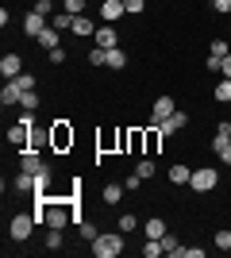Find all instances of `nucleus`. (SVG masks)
<instances>
[{
	"mask_svg": "<svg viewBox=\"0 0 231 258\" xmlns=\"http://www.w3.org/2000/svg\"><path fill=\"white\" fill-rule=\"evenodd\" d=\"M35 224H39V220H35V212H16L8 220V235L16 239V243H27V239H31V231H35Z\"/></svg>",
	"mask_w": 231,
	"mask_h": 258,
	"instance_id": "1",
	"label": "nucleus"
},
{
	"mask_svg": "<svg viewBox=\"0 0 231 258\" xmlns=\"http://www.w3.org/2000/svg\"><path fill=\"white\" fill-rule=\"evenodd\" d=\"M123 250V231H108V235L93 239V254L97 258H116Z\"/></svg>",
	"mask_w": 231,
	"mask_h": 258,
	"instance_id": "2",
	"label": "nucleus"
},
{
	"mask_svg": "<svg viewBox=\"0 0 231 258\" xmlns=\"http://www.w3.org/2000/svg\"><path fill=\"white\" fill-rule=\"evenodd\" d=\"M189 185H193V193H212V189L220 185V173L212 170V166H200V170H193Z\"/></svg>",
	"mask_w": 231,
	"mask_h": 258,
	"instance_id": "3",
	"label": "nucleus"
},
{
	"mask_svg": "<svg viewBox=\"0 0 231 258\" xmlns=\"http://www.w3.org/2000/svg\"><path fill=\"white\" fill-rule=\"evenodd\" d=\"M50 147H54V151H69V147H73L69 119H54V123H50Z\"/></svg>",
	"mask_w": 231,
	"mask_h": 258,
	"instance_id": "4",
	"label": "nucleus"
},
{
	"mask_svg": "<svg viewBox=\"0 0 231 258\" xmlns=\"http://www.w3.org/2000/svg\"><path fill=\"white\" fill-rule=\"evenodd\" d=\"M120 151H127V154H146V131H143V127H131V131H123V143H120Z\"/></svg>",
	"mask_w": 231,
	"mask_h": 258,
	"instance_id": "5",
	"label": "nucleus"
},
{
	"mask_svg": "<svg viewBox=\"0 0 231 258\" xmlns=\"http://www.w3.org/2000/svg\"><path fill=\"white\" fill-rule=\"evenodd\" d=\"M174 112H177V104H174V100H170V97L162 93V97L154 100V108H150V123H162V119H170Z\"/></svg>",
	"mask_w": 231,
	"mask_h": 258,
	"instance_id": "6",
	"label": "nucleus"
},
{
	"mask_svg": "<svg viewBox=\"0 0 231 258\" xmlns=\"http://www.w3.org/2000/svg\"><path fill=\"white\" fill-rule=\"evenodd\" d=\"M0 74H4V81L20 77L23 74V58H20V54H4V58H0Z\"/></svg>",
	"mask_w": 231,
	"mask_h": 258,
	"instance_id": "7",
	"label": "nucleus"
},
{
	"mask_svg": "<svg viewBox=\"0 0 231 258\" xmlns=\"http://www.w3.org/2000/svg\"><path fill=\"white\" fill-rule=\"evenodd\" d=\"M185 123H189V116H185V112H181V108H177V112H174V116H170V119H162V123H154V127H158V131H162V135H166V139H170V135H174V131H181V127H185Z\"/></svg>",
	"mask_w": 231,
	"mask_h": 258,
	"instance_id": "8",
	"label": "nucleus"
},
{
	"mask_svg": "<svg viewBox=\"0 0 231 258\" xmlns=\"http://www.w3.org/2000/svg\"><path fill=\"white\" fill-rule=\"evenodd\" d=\"M43 166H46V162L39 158V151H35V147H27V151L20 154V170H23V173H39Z\"/></svg>",
	"mask_w": 231,
	"mask_h": 258,
	"instance_id": "9",
	"label": "nucleus"
},
{
	"mask_svg": "<svg viewBox=\"0 0 231 258\" xmlns=\"http://www.w3.org/2000/svg\"><path fill=\"white\" fill-rule=\"evenodd\" d=\"M46 27V16H39V12H27V16H23V35H31V39H39V31H43Z\"/></svg>",
	"mask_w": 231,
	"mask_h": 258,
	"instance_id": "10",
	"label": "nucleus"
},
{
	"mask_svg": "<svg viewBox=\"0 0 231 258\" xmlns=\"http://www.w3.org/2000/svg\"><path fill=\"white\" fill-rule=\"evenodd\" d=\"M97 46H104V50H116V46H120V35H116V27H112V23L97 27Z\"/></svg>",
	"mask_w": 231,
	"mask_h": 258,
	"instance_id": "11",
	"label": "nucleus"
},
{
	"mask_svg": "<svg viewBox=\"0 0 231 258\" xmlns=\"http://www.w3.org/2000/svg\"><path fill=\"white\" fill-rule=\"evenodd\" d=\"M123 12H127V8H123V0H104V4H100V20H104V23H116Z\"/></svg>",
	"mask_w": 231,
	"mask_h": 258,
	"instance_id": "12",
	"label": "nucleus"
},
{
	"mask_svg": "<svg viewBox=\"0 0 231 258\" xmlns=\"http://www.w3.org/2000/svg\"><path fill=\"white\" fill-rule=\"evenodd\" d=\"M227 143H231V119H223L220 127H216V139H212V151L220 154L223 147H227Z\"/></svg>",
	"mask_w": 231,
	"mask_h": 258,
	"instance_id": "13",
	"label": "nucleus"
},
{
	"mask_svg": "<svg viewBox=\"0 0 231 258\" xmlns=\"http://www.w3.org/2000/svg\"><path fill=\"white\" fill-rule=\"evenodd\" d=\"M39 46H46V50H54V46H62V39H58V27H50V23H46L43 31H39Z\"/></svg>",
	"mask_w": 231,
	"mask_h": 258,
	"instance_id": "14",
	"label": "nucleus"
},
{
	"mask_svg": "<svg viewBox=\"0 0 231 258\" xmlns=\"http://www.w3.org/2000/svg\"><path fill=\"white\" fill-rule=\"evenodd\" d=\"M166 177H170V181H174V185H189V177H193V170H189V166H181V162H174Z\"/></svg>",
	"mask_w": 231,
	"mask_h": 258,
	"instance_id": "15",
	"label": "nucleus"
},
{
	"mask_svg": "<svg viewBox=\"0 0 231 258\" xmlns=\"http://www.w3.org/2000/svg\"><path fill=\"white\" fill-rule=\"evenodd\" d=\"M162 139H166V135L150 123V127H146V154H158V151H162Z\"/></svg>",
	"mask_w": 231,
	"mask_h": 258,
	"instance_id": "16",
	"label": "nucleus"
},
{
	"mask_svg": "<svg viewBox=\"0 0 231 258\" xmlns=\"http://www.w3.org/2000/svg\"><path fill=\"white\" fill-rule=\"evenodd\" d=\"M73 35H97V23L89 20V16H73V27H69Z\"/></svg>",
	"mask_w": 231,
	"mask_h": 258,
	"instance_id": "17",
	"label": "nucleus"
},
{
	"mask_svg": "<svg viewBox=\"0 0 231 258\" xmlns=\"http://www.w3.org/2000/svg\"><path fill=\"white\" fill-rule=\"evenodd\" d=\"M20 97H23V93H20V89H16V85H12V81H8V85H4V89H0V104H4V108L20 104Z\"/></svg>",
	"mask_w": 231,
	"mask_h": 258,
	"instance_id": "18",
	"label": "nucleus"
},
{
	"mask_svg": "<svg viewBox=\"0 0 231 258\" xmlns=\"http://www.w3.org/2000/svg\"><path fill=\"white\" fill-rule=\"evenodd\" d=\"M146 239H162L166 235V224H162V216H150V220H146Z\"/></svg>",
	"mask_w": 231,
	"mask_h": 258,
	"instance_id": "19",
	"label": "nucleus"
},
{
	"mask_svg": "<svg viewBox=\"0 0 231 258\" xmlns=\"http://www.w3.org/2000/svg\"><path fill=\"white\" fill-rule=\"evenodd\" d=\"M104 54H108V58H104L108 70H123V66H127V54H123L120 46H116V50H104Z\"/></svg>",
	"mask_w": 231,
	"mask_h": 258,
	"instance_id": "20",
	"label": "nucleus"
},
{
	"mask_svg": "<svg viewBox=\"0 0 231 258\" xmlns=\"http://www.w3.org/2000/svg\"><path fill=\"white\" fill-rule=\"evenodd\" d=\"M123 189H127V185H104V193H100V197H104V205H120Z\"/></svg>",
	"mask_w": 231,
	"mask_h": 258,
	"instance_id": "21",
	"label": "nucleus"
},
{
	"mask_svg": "<svg viewBox=\"0 0 231 258\" xmlns=\"http://www.w3.org/2000/svg\"><path fill=\"white\" fill-rule=\"evenodd\" d=\"M12 185H16V189H20V193H35V173H16V181H12Z\"/></svg>",
	"mask_w": 231,
	"mask_h": 258,
	"instance_id": "22",
	"label": "nucleus"
},
{
	"mask_svg": "<svg viewBox=\"0 0 231 258\" xmlns=\"http://www.w3.org/2000/svg\"><path fill=\"white\" fill-rule=\"evenodd\" d=\"M135 173H139L143 181H150L154 173H158V166H154V158H143V162H139V166H135Z\"/></svg>",
	"mask_w": 231,
	"mask_h": 258,
	"instance_id": "23",
	"label": "nucleus"
},
{
	"mask_svg": "<svg viewBox=\"0 0 231 258\" xmlns=\"http://www.w3.org/2000/svg\"><path fill=\"white\" fill-rule=\"evenodd\" d=\"M212 97L220 100V104H227V100H231V77H223L220 85H216V93H212Z\"/></svg>",
	"mask_w": 231,
	"mask_h": 258,
	"instance_id": "24",
	"label": "nucleus"
},
{
	"mask_svg": "<svg viewBox=\"0 0 231 258\" xmlns=\"http://www.w3.org/2000/svg\"><path fill=\"white\" fill-rule=\"evenodd\" d=\"M50 27H58V31H69V27H73V16H69V12H58L54 20H50Z\"/></svg>",
	"mask_w": 231,
	"mask_h": 258,
	"instance_id": "25",
	"label": "nucleus"
},
{
	"mask_svg": "<svg viewBox=\"0 0 231 258\" xmlns=\"http://www.w3.org/2000/svg\"><path fill=\"white\" fill-rule=\"evenodd\" d=\"M46 185H50V166H43L35 173V193H46Z\"/></svg>",
	"mask_w": 231,
	"mask_h": 258,
	"instance_id": "26",
	"label": "nucleus"
},
{
	"mask_svg": "<svg viewBox=\"0 0 231 258\" xmlns=\"http://www.w3.org/2000/svg\"><path fill=\"white\" fill-rule=\"evenodd\" d=\"M12 85L20 89V93H31V89H35V77L31 74H20V77H12Z\"/></svg>",
	"mask_w": 231,
	"mask_h": 258,
	"instance_id": "27",
	"label": "nucleus"
},
{
	"mask_svg": "<svg viewBox=\"0 0 231 258\" xmlns=\"http://www.w3.org/2000/svg\"><path fill=\"white\" fill-rule=\"evenodd\" d=\"M20 108H23V112H35V108H39V93H35V89H31V93H23Z\"/></svg>",
	"mask_w": 231,
	"mask_h": 258,
	"instance_id": "28",
	"label": "nucleus"
},
{
	"mask_svg": "<svg viewBox=\"0 0 231 258\" xmlns=\"http://www.w3.org/2000/svg\"><path fill=\"white\" fill-rule=\"evenodd\" d=\"M62 12H69V16H85V0H62Z\"/></svg>",
	"mask_w": 231,
	"mask_h": 258,
	"instance_id": "29",
	"label": "nucleus"
},
{
	"mask_svg": "<svg viewBox=\"0 0 231 258\" xmlns=\"http://www.w3.org/2000/svg\"><path fill=\"white\" fill-rule=\"evenodd\" d=\"M143 254H146V258H158V254H166V250H162V239H146Z\"/></svg>",
	"mask_w": 231,
	"mask_h": 258,
	"instance_id": "30",
	"label": "nucleus"
},
{
	"mask_svg": "<svg viewBox=\"0 0 231 258\" xmlns=\"http://www.w3.org/2000/svg\"><path fill=\"white\" fill-rule=\"evenodd\" d=\"M208 54H216V58H227V39H212V46H208Z\"/></svg>",
	"mask_w": 231,
	"mask_h": 258,
	"instance_id": "31",
	"label": "nucleus"
},
{
	"mask_svg": "<svg viewBox=\"0 0 231 258\" xmlns=\"http://www.w3.org/2000/svg\"><path fill=\"white\" fill-rule=\"evenodd\" d=\"M212 243H216V247H220V250H231V231H227V227H220Z\"/></svg>",
	"mask_w": 231,
	"mask_h": 258,
	"instance_id": "32",
	"label": "nucleus"
},
{
	"mask_svg": "<svg viewBox=\"0 0 231 258\" xmlns=\"http://www.w3.org/2000/svg\"><path fill=\"white\" fill-rule=\"evenodd\" d=\"M135 227H139V216H131V212L120 216V231H123V235H127V231H135Z\"/></svg>",
	"mask_w": 231,
	"mask_h": 258,
	"instance_id": "33",
	"label": "nucleus"
},
{
	"mask_svg": "<svg viewBox=\"0 0 231 258\" xmlns=\"http://www.w3.org/2000/svg\"><path fill=\"white\" fill-rule=\"evenodd\" d=\"M162 250H166V254H177V250H181V243H177V239L166 231V235H162Z\"/></svg>",
	"mask_w": 231,
	"mask_h": 258,
	"instance_id": "34",
	"label": "nucleus"
},
{
	"mask_svg": "<svg viewBox=\"0 0 231 258\" xmlns=\"http://www.w3.org/2000/svg\"><path fill=\"white\" fill-rule=\"evenodd\" d=\"M77 231H81V239H89V243L97 239V227L89 224V220H81V224H77Z\"/></svg>",
	"mask_w": 231,
	"mask_h": 258,
	"instance_id": "35",
	"label": "nucleus"
},
{
	"mask_svg": "<svg viewBox=\"0 0 231 258\" xmlns=\"http://www.w3.org/2000/svg\"><path fill=\"white\" fill-rule=\"evenodd\" d=\"M123 8H127V16H139L146 8V0H123Z\"/></svg>",
	"mask_w": 231,
	"mask_h": 258,
	"instance_id": "36",
	"label": "nucleus"
},
{
	"mask_svg": "<svg viewBox=\"0 0 231 258\" xmlns=\"http://www.w3.org/2000/svg\"><path fill=\"white\" fill-rule=\"evenodd\" d=\"M174 258H204V250H200V247H181Z\"/></svg>",
	"mask_w": 231,
	"mask_h": 258,
	"instance_id": "37",
	"label": "nucleus"
},
{
	"mask_svg": "<svg viewBox=\"0 0 231 258\" xmlns=\"http://www.w3.org/2000/svg\"><path fill=\"white\" fill-rule=\"evenodd\" d=\"M50 8H54V0H35V12H39V16H50Z\"/></svg>",
	"mask_w": 231,
	"mask_h": 258,
	"instance_id": "38",
	"label": "nucleus"
},
{
	"mask_svg": "<svg viewBox=\"0 0 231 258\" xmlns=\"http://www.w3.org/2000/svg\"><path fill=\"white\" fill-rule=\"evenodd\" d=\"M46 54H50V62H54V66L66 62V50H62V46H54V50H46Z\"/></svg>",
	"mask_w": 231,
	"mask_h": 258,
	"instance_id": "39",
	"label": "nucleus"
},
{
	"mask_svg": "<svg viewBox=\"0 0 231 258\" xmlns=\"http://www.w3.org/2000/svg\"><path fill=\"white\" fill-rule=\"evenodd\" d=\"M212 8L220 12V16H231V0H212Z\"/></svg>",
	"mask_w": 231,
	"mask_h": 258,
	"instance_id": "40",
	"label": "nucleus"
},
{
	"mask_svg": "<svg viewBox=\"0 0 231 258\" xmlns=\"http://www.w3.org/2000/svg\"><path fill=\"white\" fill-rule=\"evenodd\" d=\"M204 66H208V70H216V74H220V66H223V58H216V54H208V62H204Z\"/></svg>",
	"mask_w": 231,
	"mask_h": 258,
	"instance_id": "41",
	"label": "nucleus"
},
{
	"mask_svg": "<svg viewBox=\"0 0 231 258\" xmlns=\"http://www.w3.org/2000/svg\"><path fill=\"white\" fill-rule=\"evenodd\" d=\"M220 74H223V77H231V54H227V58H223V66H220Z\"/></svg>",
	"mask_w": 231,
	"mask_h": 258,
	"instance_id": "42",
	"label": "nucleus"
},
{
	"mask_svg": "<svg viewBox=\"0 0 231 258\" xmlns=\"http://www.w3.org/2000/svg\"><path fill=\"white\" fill-rule=\"evenodd\" d=\"M220 158H223V162H227V166H231V143H227V147H223V151H220Z\"/></svg>",
	"mask_w": 231,
	"mask_h": 258,
	"instance_id": "43",
	"label": "nucleus"
},
{
	"mask_svg": "<svg viewBox=\"0 0 231 258\" xmlns=\"http://www.w3.org/2000/svg\"><path fill=\"white\" fill-rule=\"evenodd\" d=\"M227 31H231V27H227Z\"/></svg>",
	"mask_w": 231,
	"mask_h": 258,
	"instance_id": "44",
	"label": "nucleus"
}]
</instances>
